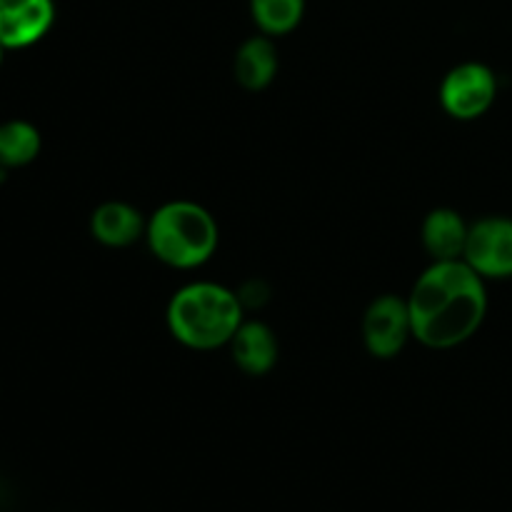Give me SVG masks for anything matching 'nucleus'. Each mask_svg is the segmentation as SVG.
Masks as SVG:
<instances>
[{
	"label": "nucleus",
	"instance_id": "obj_1",
	"mask_svg": "<svg viewBox=\"0 0 512 512\" xmlns=\"http://www.w3.org/2000/svg\"><path fill=\"white\" fill-rule=\"evenodd\" d=\"M413 338L425 348L448 350L473 338L488 315L485 280L465 260H438L408 295Z\"/></svg>",
	"mask_w": 512,
	"mask_h": 512
},
{
	"label": "nucleus",
	"instance_id": "obj_2",
	"mask_svg": "<svg viewBox=\"0 0 512 512\" xmlns=\"http://www.w3.org/2000/svg\"><path fill=\"white\" fill-rule=\"evenodd\" d=\"M168 328L190 350H215L230 345L243 325V298L210 280L183 285L168 303Z\"/></svg>",
	"mask_w": 512,
	"mask_h": 512
},
{
	"label": "nucleus",
	"instance_id": "obj_3",
	"mask_svg": "<svg viewBox=\"0 0 512 512\" xmlns=\"http://www.w3.org/2000/svg\"><path fill=\"white\" fill-rule=\"evenodd\" d=\"M145 240L160 263L178 270H193L213 258L220 233L210 210L200 203L170 200L150 215Z\"/></svg>",
	"mask_w": 512,
	"mask_h": 512
},
{
	"label": "nucleus",
	"instance_id": "obj_4",
	"mask_svg": "<svg viewBox=\"0 0 512 512\" xmlns=\"http://www.w3.org/2000/svg\"><path fill=\"white\" fill-rule=\"evenodd\" d=\"M498 98V75L478 60L455 65L440 83V105L455 120H478Z\"/></svg>",
	"mask_w": 512,
	"mask_h": 512
},
{
	"label": "nucleus",
	"instance_id": "obj_5",
	"mask_svg": "<svg viewBox=\"0 0 512 512\" xmlns=\"http://www.w3.org/2000/svg\"><path fill=\"white\" fill-rule=\"evenodd\" d=\"M463 260L483 280L512 278V218L485 215L468 230Z\"/></svg>",
	"mask_w": 512,
	"mask_h": 512
},
{
	"label": "nucleus",
	"instance_id": "obj_6",
	"mask_svg": "<svg viewBox=\"0 0 512 512\" xmlns=\"http://www.w3.org/2000/svg\"><path fill=\"white\" fill-rule=\"evenodd\" d=\"M413 338V318H410L408 298L398 295H378L368 305L363 318V343L368 353L378 360H390L403 353Z\"/></svg>",
	"mask_w": 512,
	"mask_h": 512
},
{
	"label": "nucleus",
	"instance_id": "obj_7",
	"mask_svg": "<svg viewBox=\"0 0 512 512\" xmlns=\"http://www.w3.org/2000/svg\"><path fill=\"white\" fill-rule=\"evenodd\" d=\"M55 23L53 0H0V45L20 50L48 35Z\"/></svg>",
	"mask_w": 512,
	"mask_h": 512
},
{
	"label": "nucleus",
	"instance_id": "obj_8",
	"mask_svg": "<svg viewBox=\"0 0 512 512\" xmlns=\"http://www.w3.org/2000/svg\"><path fill=\"white\" fill-rule=\"evenodd\" d=\"M148 220L138 208L123 200H108L90 215V233L105 248H130L145 238Z\"/></svg>",
	"mask_w": 512,
	"mask_h": 512
},
{
	"label": "nucleus",
	"instance_id": "obj_9",
	"mask_svg": "<svg viewBox=\"0 0 512 512\" xmlns=\"http://www.w3.org/2000/svg\"><path fill=\"white\" fill-rule=\"evenodd\" d=\"M230 348H233L235 365L253 378L270 373L278 363V338L273 328L260 320H243L238 333L230 340Z\"/></svg>",
	"mask_w": 512,
	"mask_h": 512
},
{
	"label": "nucleus",
	"instance_id": "obj_10",
	"mask_svg": "<svg viewBox=\"0 0 512 512\" xmlns=\"http://www.w3.org/2000/svg\"><path fill=\"white\" fill-rule=\"evenodd\" d=\"M468 230L470 225L465 223V218L458 210H430L423 220V230H420L425 253L433 258V263H438V260H463Z\"/></svg>",
	"mask_w": 512,
	"mask_h": 512
},
{
	"label": "nucleus",
	"instance_id": "obj_11",
	"mask_svg": "<svg viewBox=\"0 0 512 512\" xmlns=\"http://www.w3.org/2000/svg\"><path fill=\"white\" fill-rule=\"evenodd\" d=\"M278 48L270 35L248 38L235 53V80L250 93L265 90L278 75Z\"/></svg>",
	"mask_w": 512,
	"mask_h": 512
},
{
	"label": "nucleus",
	"instance_id": "obj_12",
	"mask_svg": "<svg viewBox=\"0 0 512 512\" xmlns=\"http://www.w3.org/2000/svg\"><path fill=\"white\" fill-rule=\"evenodd\" d=\"M43 138L28 120L0 123V168H23L40 155Z\"/></svg>",
	"mask_w": 512,
	"mask_h": 512
},
{
	"label": "nucleus",
	"instance_id": "obj_13",
	"mask_svg": "<svg viewBox=\"0 0 512 512\" xmlns=\"http://www.w3.org/2000/svg\"><path fill=\"white\" fill-rule=\"evenodd\" d=\"M250 15L263 35H288L305 15V0H250Z\"/></svg>",
	"mask_w": 512,
	"mask_h": 512
},
{
	"label": "nucleus",
	"instance_id": "obj_14",
	"mask_svg": "<svg viewBox=\"0 0 512 512\" xmlns=\"http://www.w3.org/2000/svg\"><path fill=\"white\" fill-rule=\"evenodd\" d=\"M3 53H5V48H3V45H0V65H3Z\"/></svg>",
	"mask_w": 512,
	"mask_h": 512
}]
</instances>
